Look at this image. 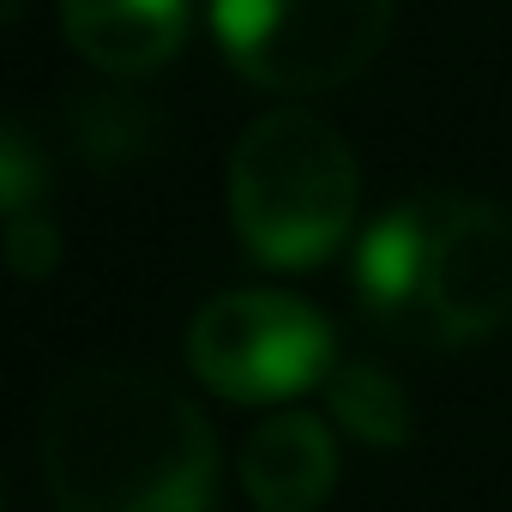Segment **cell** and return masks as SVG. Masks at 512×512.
Returning <instances> with one entry per match:
<instances>
[{"instance_id": "obj_1", "label": "cell", "mask_w": 512, "mask_h": 512, "mask_svg": "<svg viewBox=\"0 0 512 512\" xmlns=\"http://www.w3.org/2000/svg\"><path fill=\"white\" fill-rule=\"evenodd\" d=\"M43 482L61 512H211L217 440L145 368H79L43 404Z\"/></svg>"}, {"instance_id": "obj_2", "label": "cell", "mask_w": 512, "mask_h": 512, "mask_svg": "<svg viewBox=\"0 0 512 512\" xmlns=\"http://www.w3.org/2000/svg\"><path fill=\"white\" fill-rule=\"evenodd\" d=\"M356 296L410 344H476L512 320V211L422 193L374 217L356 253Z\"/></svg>"}, {"instance_id": "obj_3", "label": "cell", "mask_w": 512, "mask_h": 512, "mask_svg": "<svg viewBox=\"0 0 512 512\" xmlns=\"http://www.w3.org/2000/svg\"><path fill=\"white\" fill-rule=\"evenodd\" d=\"M229 217L253 260L326 266L356 223V157L308 109L260 115L229 151Z\"/></svg>"}, {"instance_id": "obj_4", "label": "cell", "mask_w": 512, "mask_h": 512, "mask_svg": "<svg viewBox=\"0 0 512 512\" xmlns=\"http://www.w3.org/2000/svg\"><path fill=\"white\" fill-rule=\"evenodd\" d=\"M211 31L260 91H338L392 37V0H211Z\"/></svg>"}, {"instance_id": "obj_5", "label": "cell", "mask_w": 512, "mask_h": 512, "mask_svg": "<svg viewBox=\"0 0 512 512\" xmlns=\"http://www.w3.org/2000/svg\"><path fill=\"white\" fill-rule=\"evenodd\" d=\"M187 362L229 404H278L332 380V326L290 290H229L199 308Z\"/></svg>"}, {"instance_id": "obj_6", "label": "cell", "mask_w": 512, "mask_h": 512, "mask_svg": "<svg viewBox=\"0 0 512 512\" xmlns=\"http://www.w3.org/2000/svg\"><path fill=\"white\" fill-rule=\"evenodd\" d=\"M241 482L260 512H314L338 482L332 428L308 410L266 416L241 446Z\"/></svg>"}, {"instance_id": "obj_7", "label": "cell", "mask_w": 512, "mask_h": 512, "mask_svg": "<svg viewBox=\"0 0 512 512\" xmlns=\"http://www.w3.org/2000/svg\"><path fill=\"white\" fill-rule=\"evenodd\" d=\"M67 43L115 79L163 67L187 37V0H61Z\"/></svg>"}, {"instance_id": "obj_8", "label": "cell", "mask_w": 512, "mask_h": 512, "mask_svg": "<svg viewBox=\"0 0 512 512\" xmlns=\"http://www.w3.org/2000/svg\"><path fill=\"white\" fill-rule=\"evenodd\" d=\"M326 392H332V416H338L356 440H368V446H404L410 428H416L404 386H398L386 368H374V362L338 368V374L326 380Z\"/></svg>"}, {"instance_id": "obj_9", "label": "cell", "mask_w": 512, "mask_h": 512, "mask_svg": "<svg viewBox=\"0 0 512 512\" xmlns=\"http://www.w3.org/2000/svg\"><path fill=\"white\" fill-rule=\"evenodd\" d=\"M7 253H13V272H19V278H43V272L55 266V229L25 211V217L7 223Z\"/></svg>"}, {"instance_id": "obj_10", "label": "cell", "mask_w": 512, "mask_h": 512, "mask_svg": "<svg viewBox=\"0 0 512 512\" xmlns=\"http://www.w3.org/2000/svg\"><path fill=\"white\" fill-rule=\"evenodd\" d=\"M7 13H19V0H7Z\"/></svg>"}]
</instances>
